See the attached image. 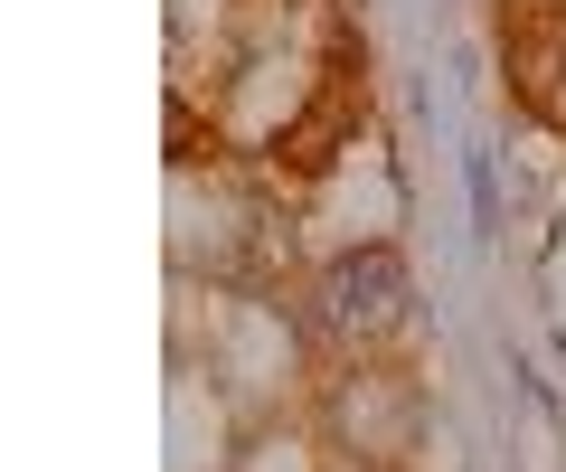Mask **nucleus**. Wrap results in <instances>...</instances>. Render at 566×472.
Instances as JSON below:
<instances>
[{"label":"nucleus","mask_w":566,"mask_h":472,"mask_svg":"<svg viewBox=\"0 0 566 472\" xmlns=\"http://www.w3.org/2000/svg\"><path fill=\"white\" fill-rule=\"evenodd\" d=\"M397 303H406L397 247H359V255H340V265L322 274V322L331 331H387V322H397Z\"/></svg>","instance_id":"nucleus-1"}]
</instances>
